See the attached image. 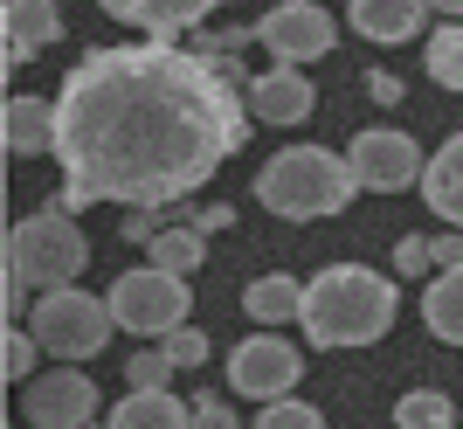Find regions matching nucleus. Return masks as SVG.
<instances>
[{"label":"nucleus","mask_w":463,"mask_h":429,"mask_svg":"<svg viewBox=\"0 0 463 429\" xmlns=\"http://www.w3.org/2000/svg\"><path fill=\"white\" fill-rule=\"evenodd\" d=\"M429 14H443V21H463V0H429Z\"/></svg>","instance_id":"33"},{"label":"nucleus","mask_w":463,"mask_h":429,"mask_svg":"<svg viewBox=\"0 0 463 429\" xmlns=\"http://www.w3.org/2000/svg\"><path fill=\"white\" fill-rule=\"evenodd\" d=\"M242 312H250L263 332L298 326V319H305V284H298V277H284V271L256 277V284H242Z\"/></svg>","instance_id":"18"},{"label":"nucleus","mask_w":463,"mask_h":429,"mask_svg":"<svg viewBox=\"0 0 463 429\" xmlns=\"http://www.w3.org/2000/svg\"><path fill=\"white\" fill-rule=\"evenodd\" d=\"M332 42H339V21L318 0H277L270 14L256 21V49H270V62H284V70H305V62L332 56Z\"/></svg>","instance_id":"7"},{"label":"nucleus","mask_w":463,"mask_h":429,"mask_svg":"<svg viewBox=\"0 0 463 429\" xmlns=\"http://www.w3.org/2000/svg\"><path fill=\"white\" fill-rule=\"evenodd\" d=\"M298 374H305V360H298V347H290L284 332H250L229 353V388L250 395V402H284L298 388Z\"/></svg>","instance_id":"9"},{"label":"nucleus","mask_w":463,"mask_h":429,"mask_svg":"<svg viewBox=\"0 0 463 429\" xmlns=\"http://www.w3.org/2000/svg\"><path fill=\"white\" fill-rule=\"evenodd\" d=\"M353 159L332 153V146H284V153L263 159L256 174V201L284 222H326L353 201Z\"/></svg>","instance_id":"3"},{"label":"nucleus","mask_w":463,"mask_h":429,"mask_svg":"<svg viewBox=\"0 0 463 429\" xmlns=\"http://www.w3.org/2000/svg\"><path fill=\"white\" fill-rule=\"evenodd\" d=\"M159 347H166V360H174L180 374H194L201 360H208V332H201V326H180V332H166Z\"/></svg>","instance_id":"25"},{"label":"nucleus","mask_w":463,"mask_h":429,"mask_svg":"<svg viewBox=\"0 0 463 429\" xmlns=\"http://www.w3.org/2000/svg\"><path fill=\"white\" fill-rule=\"evenodd\" d=\"M422 326L443 339V347H463V271H443L422 291Z\"/></svg>","instance_id":"19"},{"label":"nucleus","mask_w":463,"mask_h":429,"mask_svg":"<svg viewBox=\"0 0 463 429\" xmlns=\"http://www.w3.org/2000/svg\"><path fill=\"white\" fill-rule=\"evenodd\" d=\"M250 138V98L214 56L180 42H111L62 70L56 91V167L49 208H166L187 201Z\"/></svg>","instance_id":"1"},{"label":"nucleus","mask_w":463,"mask_h":429,"mask_svg":"<svg viewBox=\"0 0 463 429\" xmlns=\"http://www.w3.org/2000/svg\"><path fill=\"white\" fill-rule=\"evenodd\" d=\"M436 263H443V271H463V229H443V235H436Z\"/></svg>","instance_id":"31"},{"label":"nucleus","mask_w":463,"mask_h":429,"mask_svg":"<svg viewBox=\"0 0 463 429\" xmlns=\"http://www.w3.org/2000/svg\"><path fill=\"white\" fill-rule=\"evenodd\" d=\"M250 118L256 125H305L311 111H318V91H311L305 70H284V62H270L263 77H250Z\"/></svg>","instance_id":"11"},{"label":"nucleus","mask_w":463,"mask_h":429,"mask_svg":"<svg viewBox=\"0 0 463 429\" xmlns=\"http://www.w3.org/2000/svg\"><path fill=\"white\" fill-rule=\"evenodd\" d=\"M111 429H194V402H180L174 388H125Z\"/></svg>","instance_id":"17"},{"label":"nucleus","mask_w":463,"mask_h":429,"mask_svg":"<svg viewBox=\"0 0 463 429\" xmlns=\"http://www.w3.org/2000/svg\"><path fill=\"white\" fill-rule=\"evenodd\" d=\"M422 201L443 229H463V132H449L436 153H429V174H422Z\"/></svg>","instance_id":"16"},{"label":"nucleus","mask_w":463,"mask_h":429,"mask_svg":"<svg viewBox=\"0 0 463 429\" xmlns=\"http://www.w3.org/2000/svg\"><path fill=\"white\" fill-rule=\"evenodd\" d=\"M0 146L14 159L56 153V98H7V111H0Z\"/></svg>","instance_id":"15"},{"label":"nucleus","mask_w":463,"mask_h":429,"mask_svg":"<svg viewBox=\"0 0 463 429\" xmlns=\"http://www.w3.org/2000/svg\"><path fill=\"white\" fill-rule=\"evenodd\" d=\"M62 35V7L56 0H0V42H7V70L28 56H42Z\"/></svg>","instance_id":"14"},{"label":"nucleus","mask_w":463,"mask_h":429,"mask_svg":"<svg viewBox=\"0 0 463 429\" xmlns=\"http://www.w3.org/2000/svg\"><path fill=\"white\" fill-rule=\"evenodd\" d=\"M346 21L360 42H429V0H346Z\"/></svg>","instance_id":"13"},{"label":"nucleus","mask_w":463,"mask_h":429,"mask_svg":"<svg viewBox=\"0 0 463 429\" xmlns=\"http://www.w3.org/2000/svg\"><path fill=\"white\" fill-rule=\"evenodd\" d=\"M229 222H235V208H201V214H194V229H201V235H222Z\"/></svg>","instance_id":"32"},{"label":"nucleus","mask_w":463,"mask_h":429,"mask_svg":"<svg viewBox=\"0 0 463 429\" xmlns=\"http://www.w3.org/2000/svg\"><path fill=\"white\" fill-rule=\"evenodd\" d=\"M422 70H429V83H443V91H457V98H463V21L429 28V42H422Z\"/></svg>","instance_id":"20"},{"label":"nucleus","mask_w":463,"mask_h":429,"mask_svg":"<svg viewBox=\"0 0 463 429\" xmlns=\"http://www.w3.org/2000/svg\"><path fill=\"white\" fill-rule=\"evenodd\" d=\"M118 229H125V243H146V250H153V243H159V214L153 208H125Z\"/></svg>","instance_id":"29"},{"label":"nucleus","mask_w":463,"mask_h":429,"mask_svg":"<svg viewBox=\"0 0 463 429\" xmlns=\"http://www.w3.org/2000/svg\"><path fill=\"white\" fill-rule=\"evenodd\" d=\"M21 415L35 429H90L97 415V381L77 367V360H62V367L35 374L28 388H21Z\"/></svg>","instance_id":"10"},{"label":"nucleus","mask_w":463,"mask_h":429,"mask_svg":"<svg viewBox=\"0 0 463 429\" xmlns=\"http://www.w3.org/2000/svg\"><path fill=\"white\" fill-rule=\"evenodd\" d=\"M35 332L28 326H7V347H0V360H7V381H21V388H28V374H35Z\"/></svg>","instance_id":"24"},{"label":"nucleus","mask_w":463,"mask_h":429,"mask_svg":"<svg viewBox=\"0 0 463 429\" xmlns=\"http://www.w3.org/2000/svg\"><path fill=\"white\" fill-rule=\"evenodd\" d=\"M367 98L373 104H402V77H394V70H373V77H367Z\"/></svg>","instance_id":"30"},{"label":"nucleus","mask_w":463,"mask_h":429,"mask_svg":"<svg viewBox=\"0 0 463 429\" xmlns=\"http://www.w3.org/2000/svg\"><path fill=\"white\" fill-rule=\"evenodd\" d=\"M394 429H457V402L443 388H408L394 402Z\"/></svg>","instance_id":"22"},{"label":"nucleus","mask_w":463,"mask_h":429,"mask_svg":"<svg viewBox=\"0 0 463 429\" xmlns=\"http://www.w3.org/2000/svg\"><path fill=\"white\" fill-rule=\"evenodd\" d=\"M256 429H326V415L311 409L305 395H284V402H263V415H256Z\"/></svg>","instance_id":"23"},{"label":"nucleus","mask_w":463,"mask_h":429,"mask_svg":"<svg viewBox=\"0 0 463 429\" xmlns=\"http://www.w3.org/2000/svg\"><path fill=\"white\" fill-rule=\"evenodd\" d=\"M146 263H159V271H174V277H194L201 263H208V235L194 229V222H180V229H159V243L146 250Z\"/></svg>","instance_id":"21"},{"label":"nucleus","mask_w":463,"mask_h":429,"mask_svg":"<svg viewBox=\"0 0 463 429\" xmlns=\"http://www.w3.org/2000/svg\"><path fill=\"white\" fill-rule=\"evenodd\" d=\"M28 332L42 339V353H56V360H97L104 339L118 332L111 319V298H90L83 284H62V291H42L35 312H28Z\"/></svg>","instance_id":"5"},{"label":"nucleus","mask_w":463,"mask_h":429,"mask_svg":"<svg viewBox=\"0 0 463 429\" xmlns=\"http://www.w3.org/2000/svg\"><path fill=\"white\" fill-rule=\"evenodd\" d=\"M174 360H166V347H146V353H132V367H125V381H132V388H166V381H174Z\"/></svg>","instance_id":"26"},{"label":"nucleus","mask_w":463,"mask_h":429,"mask_svg":"<svg viewBox=\"0 0 463 429\" xmlns=\"http://www.w3.org/2000/svg\"><path fill=\"white\" fill-rule=\"evenodd\" d=\"M394 271H402V277L436 271V243H429V235H402V243H394Z\"/></svg>","instance_id":"27"},{"label":"nucleus","mask_w":463,"mask_h":429,"mask_svg":"<svg viewBox=\"0 0 463 429\" xmlns=\"http://www.w3.org/2000/svg\"><path fill=\"white\" fill-rule=\"evenodd\" d=\"M305 339L318 353H346V347H373L394 326V284L367 263H326L305 284Z\"/></svg>","instance_id":"2"},{"label":"nucleus","mask_w":463,"mask_h":429,"mask_svg":"<svg viewBox=\"0 0 463 429\" xmlns=\"http://www.w3.org/2000/svg\"><path fill=\"white\" fill-rule=\"evenodd\" d=\"M111 319H118V332H138V339H166V332H180L187 326V277H174V271H159V263H138V271H125L111 284Z\"/></svg>","instance_id":"6"},{"label":"nucleus","mask_w":463,"mask_h":429,"mask_svg":"<svg viewBox=\"0 0 463 429\" xmlns=\"http://www.w3.org/2000/svg\"><path fill=\"white\" fill-rule=\"evenodd\" d=\"M194 429H242L222 395H194Z\"/></svg>","instance_id":"28"},{"label":"nucleus","mask_w":463,"mask_h":429,"mask_svg":"<svg viewBox=\"0 0 463 429\" xmlns=\"http://www.w3.org/2000/svg\"><path fill=\"white\" fill-rule=\"evenodd\" d=\"M97 7L125 28H146L153 42H174V35H201V21L229 0H97Z\"/></svg>","instance_id":"12"},{"label":"nucleus","mask_w":463,"mask_h":429,"mask_svg":"<svg viewBox=\"0 0 463 429\" xmlns=\"http://www.w3.org/2000/svg\"><path fill=\"white\" fill-rule=\"evenodd\" d=\"M83 263H90V243H83L77 214L70 208H35L28 222L7 229V312H21V291H62L77 284Z\"/></svg>","instance_id":"4"},{"label":"nucleus","mask_w":463,"mask_h":429,"mask_svg":"<svg viewBox=\"0 0 463 429\" xmlns=\"http://www.w3.org/2000/svg\"><path fill=\"white\" fill-rule=\"evenodd\" d=\"M346 159H353V180H360L367 195H402V187H415V180L429 174L422 146L408 132H394V125H367V132L346 146Z\"/></svg>","instance_id":"8"}]
</instances>
